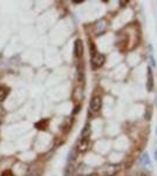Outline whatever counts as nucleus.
Returning <instances> with one entry per match:
<instances>
[{"instance_id":"nucleus-20","label":"nucleus","mask_w":157,"mask_h":176,"mask_svg":"<svg viewBox=\"0 0 157 176\" xmlns=\"http://www.w3.org/2000/svg\"><path fill=\"white\" fill-rule=\"evenodd\" d=\"M156 105H157V95H156Z\"/></svg>"},{"instance_id":"nucleus-9","label":"nucleus","mask_w":157,"mask_h":176,"mask_svg":"<svg viewBox=\"0 0 157 176\" xmlns=\"http://www.w3.org/2000/svg\"><path fill=\"white\" fill-rule=\"evenodd\" d=\"M76 149L74 148V149H72L70 151H69V154H68V166H73L74 164V162L76 160ZM74 167V166H73Z\"/></svg>"},{"instance_id":"nucleus-19","label":"nucleus","mask_w":157,"mask_h":176,"mask_svg":"<svg viewBox=\"0 0 157 176\" xmlns=\"http://www.w3.org/2000/svg\"><path fill=\"white\" fill-rule=\"evenodd\" d=\"M78 111H80V106H78V107H76V108H75V111H74V112H73V114H76V113H78Z\"/></svg>"},{"instance_id":"nucleus-10","label":"nucleus","mask_w":157,"mask_h":176,"mask_svg":"<svg viewBox=\"0 0 157 176\" xmlns=\"http://www.w3.org/2000/svg\"><path fill=\"white\" fill-rule=\"evenodd\" d=\"M140 163H141L142 166H149V164L151 163V161H150V157H149V154H148V153H144V154L142 155L141 159H140Z\"/></svg>"},{"instance_id":"nucleus-3","label":"nucleus","mask_w":157,"mask_h":176,"mask_svg":"<svg viewBox=\"0 0 157 176\" xmlns=\"http://www.w3.org/2000/svg\"><path fill=\"white\" fill-rule=\"evenodd\" d=\"M154 89V75H153V69L151 67L147 68V91L153 92Z\"/></svg>"},{"instance_id":"nucleus-6","label":"nucleus","mask_w":157,"mask_h":176,"mask_svg":"<svg viewBox=\"0 0 157 176\" xmlns=\"http://www.w3.org/2000/svg\"><path fill=\"white\" fill-rule=\"evenodd\" d=\"M90 134H92V128H90V125L89 123H87L83 129H82V131H81V139H83V140H89V137H90Z\"/></svg>"},{"instance_id":"nucleus-5","label":"nucleus","mask_w":157,"mask_h":176,"mask_svg":"<svg viewBox=\"0 0 157 176\" xmlns=\"http://www.w3.org/2000/svg\"><path fill=\"white\" fill-rule=\"evenodd\" d=\"M106 30H107V22H106V20L104 19H101L100 21H97V24H96V33L98 35H101Z\"/></svg>"},{"instance_id":"nucleus-8","label":"nucleus","mask_w":157,"mask_h":176,"mask_svg":"<svg viewBox=\"0 0 157 176\" xmlns=\"http://www.w3.org/2000/svg\"><path fill=\"white\" fill-rule=\"evenodd\" d=\"M117 170V167L115 166H107L103 168V176H113Z\"/></svg>"},{"instance_id":"nucleus-13","label":"nucleus","mask_w":157,"mask_h":176,"mask_svg":"<svg viewBox=\"0 0 157 176\" xmlns=\"http://www.w3.org/2000/svg\"><path fill=\"white\" fill-rule=\"evenodd\" d=\"M47 125H48V120L44 119V120L39 121L38 123H35V127H36V129H46Z\"/></svg>"},{"instance_id":"nucleus-2","label":"nucleus","mask_w":157,"mask_h":176,"mask_svg":"<svg viewBox=\"0 0 157 176\" xmlns=\"http://www.w3.org/2000/svg\"><path fill=\"white\" fill-rule=\"evenodd\" d=\"M106 61V56L101 53H95L94 55H92V67L93 69H97L101 66H103Z\"/></svg>"},{"instance_id":"nucleus-7","label":"nucleus","mask_w":157,"mask_h":176,"mask_svg":"<svg viewBox=\"0 0 157 176\" xmlns=\"http://www.w3.org/2000/svg\"><path fill=\"white\" fill-rule=\"evenodd\" d=\"M88 147H89V140H83V139H80L78 143V151H86L88 150Z\"/></svg>"},{"instance_id":"nucleus-11","label":"nucleus","mask_w":157,"mask_h":176,"mask_svg":"<svg viewBox=\"0 0 157 176\" xmlns=\"http://www.w3.org/2000/svg\"><path fill=\"white\" fill-rule=\"evenodd\" d=\"M8 92H10V89H8L7 87H4V86L0 87V102H2V101L7 97Z\"/></svg>"},{"instance_id":"nucleus-17","label":"nucleus","mask_w":157,"mask_h":176,"mask_svg":"<svg viewBox=\"0 0 157 176\" xmlns=\"http://www.w3.org/2000/svg\"><path fill=\"white\" fill-rule=\"evenodd\" d=\"M154 159H155V161L157 162V148L155 149V151H154Z\"/></svg>"},{"instance_id":"nucleus-21","label":"nucleus","mask_w":157,"mask_h":176,"mask_svg":"<svg viewBox=\"0 0 157 176\" xmlns=\"http://www.w3.org/2000/svg\"><path fill=\"white\" fill-rule=\"evenodd\" d=\"M156 134H157V128H156Z\"/></svg>"},{"instance_id":"nucleus-4","label":"nucleus","mask_w":157,"mask_h":176,"mask_svg":"<svg viewBox=\"0 0 157 176\" xmlns=\"http://www.w3.org/2000/svg\"><path fill=\"white\" fill-rule=\"evenodd\" d=\"M74 55L76 58H81L83 55V44L81 39H76L74 42Z\"/></svg>"},{"instance_id":"nucleus-1","label":"nucleus","mask_w":157,"mask_h":176,"mask_svg":"<svg viewBox=\"0 0 157 176\" xmlns=\"http://www.w3.org/2000/svg\"><path fill=\"white\" fill-rule=\"evenodd\" d=\"M102 107V99L101 96H93L92 100H90V103H89V112L92 114H96V113L100 112Z\"/></svg>"},{"instance_id":"nucleus-15","label":"nucleus","mask_w":157,"mask_h":176,"mask_svg":"<svg viewBox=\"0 0 157 176\" xmlns=\"http://www.w3.org/2000/svg\"><path fill=\"white\" fill-rule=\"evenodd\" d=\"M150 61H151V65H153V66H154V68H155V67L157 66V64H156V59H155V56L153 55V53L150 54Z\"/></svg>"},{"instance_id":"nucleus-16","label":"nucleus","mask_w":157,"mask_h":176,"mask_svg":"<svg viewBox=\"0 0 157 176\" xmlns=\"http://www.w3.org/2000/svg\"><path fill=\"white\" fill-rule=\"evenodd\" d=\"M150 117H151V109H150V107H148V108H147V115H145V119H147V120H150Z\"/></svg>"},{"instance_id":"nucleus-14","label":"nucleus","mask_w":157,"mask_h":176,"mask_svg":"<svg viewBox=\"0 0 157 176\" xmlns=\"http://www.w3.org/2000/svg\"><path fill=\"white\" fill-rule=\"evenodd\" d=\"M1 176H14V174L12 173V170L6 169V170H4V172L1 173Z\"/></svg>"},{"instance_id":"nucleus-18","label":"nucleus","mask_w":157,"mask_h":176,"mask_svg":"<svg viewBox=\"0 0 157 176\" xmlns=\"http://www.w3.org/2000/svg\"><path fill=\"white\" fill-rule=\"evenodd\" d=\"M83 176H98L96 173H92V174H86V175H83Z\"/></svg>"},{"instance_id":"nucleus-12","label":"nucleus","mask_w":157,"mask_h":176,"mask_svg":"<svg viewBox=\"0 0 157 176\" xmlns=\"http://www.w3.org/2000/svg\"><path fill=\"white\" fill-rule=\"evenodd\" d=\"M78 80L80 82H83L84 81V68L82 65L78 66Z\"/></svg>"}]
</instances>
